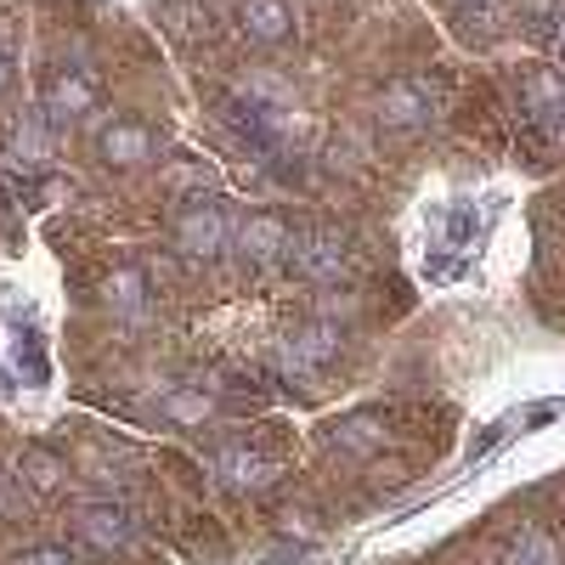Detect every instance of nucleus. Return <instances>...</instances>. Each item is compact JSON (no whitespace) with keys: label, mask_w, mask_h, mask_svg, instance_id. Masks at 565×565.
Here are the masks:
<instances>
[{"label":"nucleus","mask_w":565,"mask_h":565,"mask_svg":"<svg viewBox=\"0 0 565 565\" xmlns=\"http://www.w3.org/2000/svg\"><path fill=\"white\" fill-rule=\"evenodd\" d=\"M12 153L18 159H40L45 153V119H29V125L12 130Z\"/></svg>","instance_id":"nucleus-16"},{"label":"nucleus","mask_w":565,"mask_h":565,"mask_svg":"<svg viewBox=\"0 0 565 565\" xmlns=\"http://www.w3.org/2000/svg\"><path fill=\"white\" fill-rule=\"evenodd\" d=\"M175 249L186 255V260H221V249H232V221H226V210L221 204H204V199H193L181 215H175Z\"/></svg>","instance_id":"nucleus-2"},{"label":"nucleus","mask_w":565,"mask_h":565,"mask_svg":"<svg viewBox=\"0 0 565 565\" xmlns=\"http://www.w3.org/2000/svg\"><path fill=\"white\" fill-rule=\"evenodd\" d=\"M103 300H108V311H114V317H141V311H148V277H141L136 266L108 271Z\"/></svg>","instance_id":"nucleus-12"},{"label":"nucleus","mask_w":565,"mask_h":565,"mask_svg":"<svg viewBox=\"0 0 565 565\" xmlns=\"http://www.w3.org/2000/svg\"><path fill=\"white\" fill-rule=\"evenodd\" d=\"M18 469H23V481H29L34 492H57L63 476H68V463H63L57 452H45V447H23V452H18Z\"/></svg>","instance_id":"nucleus-13"},{"label":"nucleus","mask_w":565,"mask_h":565,"mask_svg":"<svg viewBox=\"0 0 565 565\" xmlns=\"http://www.w3.org/2000/svg\"><path fill=\"white\" fill-rule=\"evenodd\" d=\"M289 260H295V271L300 277H311V282H334L340 271H345V238L340 232H295V249H289Z\"/></svg>","instance_id":"nucleus-7"},{"label":"nucleus","mask_w":565,"mask_h":565,"mask_svg":"<svg viewBox=\"0 0 565 565\" xmlns=\"http://www.w3.org/2000/svg\"><path fill=\"white\" fill-rule=\"evenodd\" d=\"M554 45H559V57H565V7L554 12Z\"/></svg>","instance_id":"nucleus-18"},{"label":"nucleus","mask_w":565,"mask_h":565,"mask_svg":"<svg viewBox=\"0 0 565 565\" xmlns=\"http://www.w3.org/2000/svg\"><path fill=\"white\" fill-rule=\"evenodd\" d=\"M12 565H74V554L57 548V543H40V548H23Z\"/></svg>","instance_id":"nucleus-17"},{"label":"nucleus","mask_w":565,"mask_h":565,"mask_svg":"<svg viewBox=\"0 0 565 565\" xmlns=\"http://www.w3.org/2000/svg\"><path fill=\"white\" fill-rule=\"evenodd\" d=\"M159 407H164V418H175V424H204V418H210V396H204V391H170Z\"/></svg>","instance_id":"nucleus-15"},{"label":"nucleus","mask_w":565,"mask_h":565,"mask_svg":"<svg viewBox=\"0 0 565 565\" xmlns=\"http://www.w3.org/2000/svg\"><path fill=\"white\" fill-rule=\"evenodd\" d=\"M153 153H159V136L141 119H114L97 130V159L108 170H141V164H153Z\"/></svg>","instance_id":"nucleus-6"},{"label":"nucleus","mask_w":565,"mask_h":565,"mask_svg":"<svg viewBox=\"0 0 565 565\" xmlns=\"http://www.w3.org/2000/svg\"><path fill=\"white\" fill-rule=\"evenodd\" d=\"M103 103V85L97 74H85V68H57L52 79H45V125H79L85 114H97Z\"/></svg>","instance_id":"nucleus-4"},{"label":"nucleus","mask_w":565,"mask_h":565,"mask_svg":"<svg viewBox=\"0 0 565 565\" xmlns=\"http://www.w3.org/2000/svg\"><path fill=\"white\" fill-rule=\"evenodd\" d=\"M373 108H380V125L385 130H418V125L436 119L441 97H436V85H424V79H391Z\"/></svg>","instance_id":"nucleus-5"},{"label":"nucleus","mask_w":565,"mask_h":565,"mask_svg":"<svg viewBox=\"0 0 565 565\" xmlns=\"http://www.w3.org/2000/svg\"><path fill=\"white\" fill-rule=\"evenodd\" d=\"M340 322H328V317H317V322H300L295 334H282L277 340V367L289 373V380H311V373H322L328 362L340 356Z\"/></svg>","instance_id":"nucleus-1"},{"label":"nucleus","mask_w":565,"mask_h":565,"mask_svg":"<svg viewBox=\"0 0 565 565\" xmlns=\"http://www.w3.org/2000/svg\"><path fill=\"white\" fill-rule=\"evenodd\" d=\"M7 85H12V57L0 52V90H7Z\"/></svg>","instance_id":"nucleus-19"},{"label":"nucleus","mask_w":565,"mask_h":565,"mask_svg":"<svg viewBox=\"0 0 565 565\" xmlns=\"http://www.w3.org/2000/svg\"><path fill=\"white\" fill-rule=\"evenodd\" d=\"M232 249H238V260H244L249 271H271L277 260H289L295 232H289V221H282V215L260 210V215H249L238 232H232Z\"/></svg>","instance_id":"nucleus-3"},{"label":"nucleus","mask_w":565,"mask_h":565,"mask_svg":"<svg viewBox=\"0 0 565 565\" xmlns=\"http://www.w3.org/2000/svg\"><path fill=\"white\" fill-rule=\"evenodd\" d=\"M503 565H565V554H559L554 532H543V526H521V532L503 543Z\"/></svg>","instance_id":"nucleus-11"},{"label":"nucleus","mask_w":565,"mask_h":565,"mask_svg":"<svg viewBox=\"0 0 565 565\" xmlns=\"http://www.w3.org/2000/svg\"><path fill=\"white\" fill-rule=\"evenodd\" d=\"M238 29L255 45H282L295 34V7L289 0H238Z\"/></svg>","instance_id":"nucleus-9"},{"label":"nucleus","mask_w":565,"mask_h":565,"mask_svg":"<svg viewBox=\"0 0 565 565\" xmlns=\"http://www.w3.org/2000/svg\"><path fill=\"white\" fill-rule=\"evenodd\" d=\"M380 441H385V430H380V418H373V413H356V418L334 424V447L340 452H373Z\"/></svg>","instance_id":"nucleus-14"},{"label":"nucleus","mask_w":565,"mask_h":565,"mask_svg":"<svg viewBox=\"0 0 565 565\" xmlns=\"http://www.w3.org/2000/svg\"><path fill=\"white\" fill-rule=\"evenodd\" d=\"M74 526H79V543H90L97 554H119L136 537V521H130L125 503H85Z\"/></svg>","instance_id":"nucleus-8"},{"label":"nucleus","mask_w":565,"mask_h":565,"mask_svg":"<svg viewBox=\"0 0 565 565\" xmlns=\"http://www.w3.org/2000/svg\"><path fill=\"white\" fill-rule=\"evenodd\" d=\"M215 476H221L232 492H260V487L271 481V458H260V452H249V447H226V452H215Z\"/></svg>","instance_id":"nucleus-10"}]
</instances>
